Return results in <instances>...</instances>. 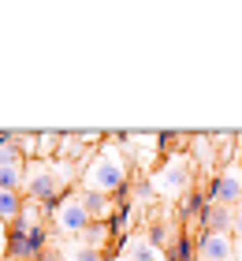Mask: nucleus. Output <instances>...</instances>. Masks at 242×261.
<instances>
[{
	"mask_svg": "<svg viewBox=\"0 0 242 261\" xmlns=\"http://www.w3.org/2000/svg\"><path fill=\"white\" fill-rule=\"evenodd\" d=\"M86 191H101V194H123L127 191V168H123V161L116 157L112 149H101L97 157L86 164Z\"/></svg>",
	"mask_w": 242,
	"mask_h": 261,
	"instance_id": "nucleus-1",
	"label": "nucleus"
},
{
	"mask_svg": "<svg viewBox=\"0 0 242 261\" xmlns=\"http://www.w3.org/2000/svg\"><path fill=\"white\" fill-rule=\"evenodd\" d=\"M48 250V231L45 224H34L26 217H19L8 228V257L11 261H41V254Z\"/></svg>",
	"mask_w": 242,
	"mask_h": 261,
	"instance_id": "nucleus-2",
	"label": "nucleus"
},
{
	"mask_svg": "<svg viewBox=\"0 0 242 261\" xmlns=\"http://www.w3.org/2000/svg\"><path fill=\"white\" fill-rule=\"evenodd\" d=\"M205 194H209V201H216V205H238L242 201V168H235V164L220 168L209 179Z\"/></svg>",
	"mask_w": 242,
	"mask_h": 261,
	"instance_id": "nucleus-3",
	"label": "nucleus"
},
{
	"mask_svg": "<svg viewBox=\"0 0 242 261\" xmlns=\"http://www.w3.org/2000/svg\"><path fill=\"white\" fill-rule=\"evenodd\" d=\"M26 198L30 201H48V198H64V183H60V172L48 168V164H34V168H26Z\"/></svg>",
	"mask_w": 242,
	"mask_h": 261,
	"instance_id": "nucleus-4",
	"label": "nucleus"
},
{
	"mask_svg": "<svg viewBox=\"0 0 242 261\" xmlns=\"http://www.w3.org/2000/svg\"><path fill=\"white\" fill-rule=\"evenodd\" d=\"M235 235L198 231V261H235Z\"/></svg>",
	"mask_w": 242,
	"mask_h": 261,
	"instance_id": "nucleus-5",
	"label": "nucleus"
},
{
	"mask_svg": "<svg viewBox=\"0 0 242 261\" xmlns=\"http://www.w3.org/2000/svg\"><path fill=\"white\" fill-rule=\"evenodd\" d=\"M93 224V217L86 213V205H82V198H64V205H60V213H56V228L64 231V235H82Z\"/></svg>",
	"mask_w": 242,
	"mask_h": 261,
	"instance_id": "nucleus-6",
	"label": "nucleus"
},
{
	"mask_svg": "<svg viewBox=\"0 0 242 261\" xmlns=\"http://www.w3.org/2000/svg\"><path fill=\"white\" fill-rule=\"evenodd\" d=\"M231 228H235V209H231V205H216V201H209V209L201 213V231L231 235Z\"/></svg>",
	"mask_w": 242,
	"mask_h": 261,
	"instance_id": "nucleus-7",
	"label": "nucleus"
},
{
	"mask_svg": "<svg viewBox=\"0 0 242 261\" xmlns=\"http://www.w3.org/2000/svg\"><path fill=\"white\" fill-rule=\"evenodd\" d=\"M190 172H194V164H190V161H172V164H168V168L160 172L156 187H160V191H183V187L190 183Z\"/></svg>",
	"mask_w": 242,
	"mask_h": 261,
	"instance_id": "nucleus-8",
	"label": "nucleus"
},
{
	"mask_svg": "<svg viewBox=\"0 0 242 261\" xmlns=\"http://www.w3.org/2000/svg\"><path fill=\"white\" fill-rule=\"evenodd\" d=\"M164 261H198V239H190V231L175 235L172 246H168Z\"/></svg>",
	"mask_w": 242,
	"mask_h": 261,
	"instance_id": "nucleus-9",
	"label": "nucleus"
},
{
	"mask_svg": "<svg viewBox=\"0 0 242 261\" xmlns=\"http://www.w3.org/2000/svg\"><path fill=\"white\" fill-rule=\"evenodd\" d=\"M209 209V194L198 191V187H190V191L183 194V205H179V213H183V220H201V213Z\"/></svg>",
	"mask_w": 242,
	"mask_h": 261,
	"instance_id": "nucleus-10",
	"label": "nucleus"
},
{
	"mask_svg": "<svg viewBox=\"0 0 242 261\" xmlns=\"http://www.w3.org/2000/svg\"><path fill=\"white\" fill-rule=\"evenodd\" d=\"M15 164H22L19 135H8V130H0V168H15Z\"/></svg>",
	"mask_w": 242,
	"mask_h": 261,
	"instance_id": "nucleus-11",
	"label": "nucleus"
},
{
	"mask_svg": "<svg viewBox=\"0 0 242 261\" xmlns=\"http://www.w3.org/2000/svg\"><path fill=\"white\" fill-rule=\"evenodd\" d=\"M78 198H82V205H86V213H90L93 220H108V209H112L108 194H101V191H82Z\"/></svg>",
	"mask_w": 242,
	"mask_h": 261,
	"instance_id": "nucleus-12",
	"label": "nucleus"
},
{
	"mask_svg": "<svg viewBox=\"0 0 242 261\" xmlns=\"http://www.w3.org/2000/svg\"><path fill=\"white\" fill-rule=\"evenodd\" d=\"M108 239H112V228H108V220H93L86 231H82V243L90 246V250H104Z\"/></svg>",
	"mask_w": 242,
	"mask_h": 261,
	"instance_id": "nucleus-13",
	"label": "nucleus"
},
{
	"mask_svg": "<svg viewBox=\"0 0 242 261\" xmlns=\"http://www.w3.org/2000/svg\"><path fill=\"white\" fill-rule=\"evenodd\" d=\"M26 187V168L22 164H15V168H0V191H19Z\"/></svg>",
	"mask_w": 242,
	"mask_h": 261,
	"instance_id": "nucleus-14",
	"label": "nucleus"
},
{
	"mask_svg": "<svg viewBox=\"0 0 242 261\" xmlns=\"http://www.w3.org/2000/svg\"><path fill=\"white\" fill-rule=\"evenodd\" d=\"M130 261H156V250L149 243H127V250H123Z\"/></svg>",
	"mask_w": 242,
	"mask_h": 261,
	"instance_id": "nucleus-15",
	"label": "nucleus"
},
{
	"mask_svg": "<svg viewBox=\"0 0 242 261\" xmlns=\"http://www.w3.org/2000/svg\"><path fill=\"white\" fill-rule=\"evenodd\" d=\"M186 135H179V130H164V135H156V149L160 153H172L175 149V142H183Z\"/></svg>",
	"mask_w": 242,
	"mask_h": 261,
	"instance_id": "nucleus-16",
	"label": "nucleus"
},
{
	"mask_svg": "<svg viewBox=\"0 0 242 261\" xmlns=\"http://www.w3.org/2000/svg\"><path fill=\"white\" fill-rule=\"evenodd\" d=\"M164 243H168V228H164V224H153V228H149V246L160 250Z\"/></svg>",
	"mask_w": 242,
	"mask_h": 261,
	"instance_id": "nucleus-17",
	"label": "nucleus"
},
{
	"mask_svg": "<svg viewBox=\"0 0 242 261\" xmlns=\"http://www.w3.org/2000/svg\"><path fill=\"white\" fill-rule=\"evenodd\" d=\"M75 261H104V250H90V246H82L75 254Z\"/></svg>",
	"mask_w": 242,
	"mask_h": 261,
	"instance_id": "nucleus-18",
	"label": "nucleus"
},
{
	"mask_svg": "<svg viewBox=\"0 0 242 261\" xmlns=\"http://www.w3.org/2000/svg\"><path fill=\"white\" fill-rule=\"evenodd\" d=\"M0 254H8V224L0 220Z\"/></svg>",
	"mask_w": 242,
	"mask_h": 261,
	"instance_id": "nucleus-19",
	"label": "nucleus"
},
{
	"mask_svg": "<svg viewBox=\"0 0 242 261\" xmlns=\"http://www.w3.org/2000/svg\"><path fill=\"white\" fill-rule=\"evenodd\" d=\"M231 235H235V239H238V243H242V209H238V213H235V228H231Z\"/></svg>",
	"mask_w": 242,
	"mask_h": 261,
	"instance_id": "nucleus-20",
	"label": "nucleus"
},
{
	"mask_svg": "<svg viewBox=\"0 0 242 261\" xmlns=\"http://www.w3.org/2000/svg\"><path fill=\"white\" fill-rule=\"evenodd\" d=\"M104 261H130L127 254H116V257H104Z\"/></svg>",
	"mask_w": 242,
	"mask_h": 261,
	"instance_id": "nucleus-21",
	"label": "nucleus"
},
{
	"mask_svg": "<svg viewBox=\"0 0 242 261\" xmlns=\"http://www.w3.org/2000/svg\"><path fill=\"white\" fill-rule=\"evenodd\" d=\"M235 261H242V243H238V246H235Z\"/></svg>",
	"mask_w": 242,
	"mask_h": 261,
	"instance_id": "nucleus-22",
	"label": "nucleus"
},
{
	"mask_svg": "<svg viewBox=\"0 0 242 261\" xmlns=\"http://www.w3.org/2000/svg\"><path fill=\"white\" fill-rule=\"evenodd\" d=\"M0 261H11V257H0Z\"/></svg>",
	"mask_w": 242,
	"mask_h": 261,
	"instance_id": "nucleus-23",
	"label": "nucleus"
}]
</instances>
